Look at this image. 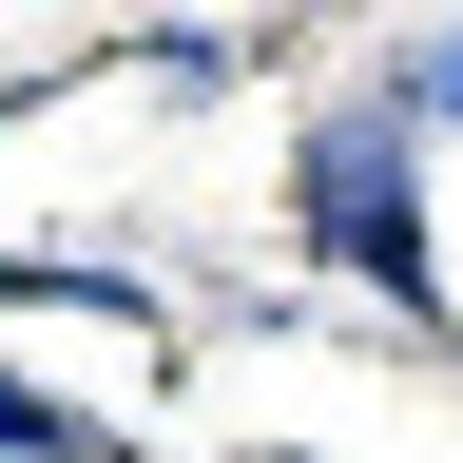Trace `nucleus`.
I'll use <instances>...</instances> for the list:
<instances>
[{
  "instance_id": "nucleus-1",
  "label": "nucleus",
  "mask_w": 463,
  "mask_h": 463,
  "mask_svg": "<svg viewBox=\"0 0 463 463\" xmlns=\"http://www.w3.org/2000/svg\"><path fill=\"white\" fill-rule=\"evenodd\" d=\"M309 232L367 289H425V213H405V116H328L309 136Z\"/></svg>"
},
{
  "instance_id": "nucleus-2",
  "label": "nucleus",
  "mask_w": 463,
  "mask_h": 463,
  "mask_svg": "<svg viewBox=\"0 0 463 463\" xmlns=\"http://www.w3.org/2000/svg\"><path fill=\"white\" fill-rule=\"evenodd\" d=\"M0 444H20V463H78L97 425H78V405H39V386H0Z\"/></svg>"
},
{
  "instance_id": "nucleus-3",
  "label": "nucleus",
  "mask_w": 463,
  "mask_h": 463,
  "mask_svg": "<svg viewBox=\"0 0 463 463\" xmlns=\"http://www.w3.org/2000/svg\"><path fill=\"white\" fill-rule=\"evenodd\" d=\"M425 116H463V39H425Z\"/></svg>"
}]
</instances>
